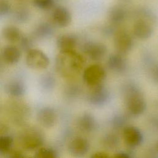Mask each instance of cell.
I'll return each instance as SVG.
<instances>
[{"mask_svg":"<svg viewBox=\"0 0 158 158\" xmlns=\"http://www.w3.org/2000/svg\"><path fill=\"white\" fill-rule=\"evenodd\" d=\"M84 65V59L75 50L60 52L56 60L59 73L64 77H71L79 73Z\"/></svg>","mask_w":158,"mask_h":158,"instance_id":"obj_1","label":"cell"},{"mask_svg":"<svg viewBox=\"0 0 158 158\" xmlns=\"http://www.w3.org/2000/svg\"><path fill=\"white\" fill-rule=\"evenodd\" d=\"M126 107L133 116H138L146 110V102L139 88L134 84L127 85L124 88Z\"/></svg>","mask_w":158,"mask_h":158,"instance_id":"obj_2","label":"cell"},{"mask_svg":"<svg viewBox=\"0 0 158 158\" xmlns=\"http://www.w3.org/2000/svg\"><path fill=\"white\" fill-rule=\"evenodd\" d=\"M106 76V71L101 65L93 64L85 69L83 78L88 86L93 88L102 84Z\"/></svg>","mask_w":158,"mask_h":158,"instance_id":"obj_3","label":"cell"},{"mask_svg":"<svg viewBox=\"0 0 158 158\" xmlns=\"http://www.w3.org/2000/svg\"><path fill=\"white\" fill-rule=\"evenodd\" d=\"M20 144L27 151H33L39 149L44 143L43 135L38 130L30 129L25 131L20 139Z\"/></svg>","mask_w":158,"mask_h":158,"instance_id":"obj_4","label":"cell"},{"mask_svg":"<svg viewBox=\"0 0 158 158\" xmlns=\"http://www.w3.org/2000/svg\"><path fill=\"white\" fill-rule=\"evenodd\" d=\"M50 60L48 56L38 49H31L27 52L26 63L33 69H44L48 67Z\"/></svg>","mask_w":158,"mask_h":158,"instance_id":"obj_5","label":"cell"},{"mask_svg":"<svg viewBox=\"0 0 158 158\" xmlns=\"http://www.w3.org/2000/svg\"><path fill=\"white\" fill-rule=\"evenodd\" d=\"M114 43L117 52L123 54L128 52L133 46V40L131 35L125 30L117 31L114 34Z\"/></svg>","mask_w":158,"mask_h":158,"instance_id":"obj_6","label":"cell"},{"mask_svg":"<svg viewBox=\"0 0 158 158\" xmlns=\"http://www.w3.org/2000/svg\"><path fill=\"white\" fill-rule=\"evenodd\" d=\"M90 88L91 91L88 95V100L91 104L101 106L107 103L110 94L108 89L102 84Z\"/></svg>","mask_w":158,"mask_h":158,"instance_id":"obj_7","label":"cell"},{"mask_svg":"<svg viewBox=\"0 0 158 158\" xmlns=\"http://www.w3.org/2000/svg\"><path fill=\"white\" fill-rule=\"evenodd\" d=\"M123 137L125 143L130 148H136L141 144L143 140L141 131L136 127L126 126L123 128Z\"/></svg>","mask_w":158,"mask_h":158,"instance_id":"obj_8","label":"cell"},{"mask_svg":"<svg viewBox=\"0 0 158 158\" xmlns=\"http://www.w3.org/2000/svg\"><path fill=\"white\" fill-rule=\"evenodd\" d=\"M133 31L137 38L146 40L149 38L153 34L154 28L149 20L139 19L134 23Z\"/></svg>","mask_w":158,"mask_h":158,"instance_id":"obj_9","label":"cell"},{"mask_svg":"<svg viewBox=\"0 0 158 158\" xmlns=\"http://www.w3.org/2000/svg\"><path fill=\"white\" fill-rule=\"evenodd\" d=\"M84 52L93 60L102 59L107 52L106 46L99 42L88 41L83 46Z\"/></svg>","mask_w":158,"mask_h":158,"instance_id":"obj_10","label":"cell"},{"mask_svg":"<svg viewBox=\"0 0 158 158\" xmlns=\"http://www.w3.org/2000/svg\"><path fill=\"white\" fill-rule=\"evenodd\" d=\"M69 151L73 156L81 157L85 156L89 149L88 140L82 137H76L69 144Z\"/></svg>","mask_w":158,"mask_h":158,"instance_id":"obj_11","label":"cell"},{"mask_svg":"<svg viewBox=\"0 0 158 158\" xmlns=\"http://www.w3.org/2000/svg\"><path fill=\"white\" fill-rule=\"evenodd\" d=\"M52 19L57 27L64 28L70 25L72 21V15L67 8L64 6H58L54 9Z\"/></svg>","mask_w":158,"mask_h":158,"instance_id":"obj_12","label":"cell"},{"mask_svg":"<svg viewBox=\"0 0 158 158\" xmlns=\"http://www.w3.org/2000/svg\"><path fill=\"white\" fill-rule=\"evenodd\" d=\"M39 123L44 127L51 128L57 122V114L55 110L50 107L41 109L37 115Z\"/></svg>","mask_w":158,"mask_h":158,"instance_id":"obj_13","label":"cell"},{"mask_svg":"<svg viewBox=\"0 0 158 158\" xmlns=\"http://www.w3.org/2000/svg\"><path fill=\"white\" fill-rule=\"evenodd\" d=\"M77 43L76 37L72 34H63L57 39V46L60 52L74 51Z\"/></svg>","mask_w":158,"mask_h":158,"instance_id":"obj_14","label":"cell"},{"mask_svg":"<svg viewBox=\"0 0 158 158\" xmlns=\"http://www.w3.org/2000/svg\"><path fill=\"white\" fill-rule=\"evenodd\" d=\"M107 65L110 70L116 73H123L127 69V63L120 54H112L107 60Z\"/></svg>","mask_w":158,"mask_h":158,"instance_id":"obj_15","label":"cell"},{"mask_svg":"<svg viewBox=\"0 0 158 158\" xmlns=\"http://www.w3.org/2000/svg\"><path fill=\"white\" fill-rule=\"evenodd\" d=\"M2 56L4 60L9 64H14L17 63L21 57L20 49L13 45L6 46L2 52Z\"/></svg>","mask_w":158,"mask_h":158,"instance_id":"obj_16","label":"cell"},{"mask_svg":"<svg viewBox=\"0 0 158 158\" xmlns=\"http://www.w3.org/2000/svg\"><path fill=\"white\" fill-rule=\"evenodd\" d=\"M108 17L111 23L118 25L122 23L125 20L127 17V11L122 6L115 5L110 9Z\"/></svg>","mask_w":158,"mask_h":158,"instance_id":"obj_17","label":"cell"},{"mask_svg":"<svg viewBox=\"0 0 158 158\" xmlns=\"http://www.w3.org/2000/svg\"><path fill=\"white\" fill-rule=\"evenodd\" d=\"M78 124L82 131L87 133L93 131L96 127V122L94 117L88 113L84 114L80 117Z\"/></svg>","mask_w":158,"mask_h":158,"instance_id":"obj_18","label":"cell"},{"mask_svg":"<svg viewBox=\"0 0 158 158\" xmlns=\"http://www.w3.org/2000/svg\"><path fill=\"white\" fill-rule=\"evenodd\" d=\"M25 85L24 83L19 80H15L10 81L6 87V92L15 97L22 96L25 92Z\"/></svg>","mask_w":158,"mask_h":158,"instance_id":"obj_19","label":"cell"},{"mask_svg":"<svg viewBox=\"0 0 158 158\" xmlns=\"http://www.w3.org/2000/svg\"><path fill=\"white\" fill-rule=\"evenodd\" d=\"M54 33L53 27L48 22L40 23L35 29L34 36L38 39H44L50 37Z\"/></svg>","mask_w":158,"mask_h":158,"instance_id":"obj_20","label":"cell"},{"mask_svg":"<svg viewBox=\"0 0 158 158\" xmlns=\"http://www.w3.org/2000/svg\"><path fill=\"white\" fill-rule=\"evenodd\" d=\"M4 38L9 42L19 41L22 37V33L19 28L14 25L5 27L2 31Z\"/></svg>","mask_w":158,"mask_h":158,"instance_id":"obj_21","label":"cell"},{"mask_svg":"<svg viewBox=\"0 0 158 158\" xmlns=\"http://www.w3.org/2000/svg\"><path fill=\"white\" fill-rule=\"evenodd\" d=\"M30 11L24 6H19L14 12V19L19 23H24L28 20L30 18Z\"/></svg>","mask_w":158,"mask_h":158,"instance_id":"obj_22","label":"cell"},{"mask_svg":"<svg viewBox=\"0 0 158 158\" xmlns=\"http://www.w3.org/2000/svg\"><path fill=\"white\" fill-rule=\"evenodd\" d=\"M13 139L11 136L6 135H0V154H5L11 149Z\"/></svg>","mask_w":158,"mask_h":158,"instance_id":"obj_23","label":"cell"},{"mask_svg":"<svg viewBox=\"0 0 158 158\" xmlns=\"http://www.w3.org/2000/svg\"><path fill=\"white\" fill-rule=\"evenodd\" d=\"M35 156L38 158H56L57 157V152L50 148H40Z\"/></svg>","mask_w":158,"mask_h":158,"instance_id":"obj_24","label":"cell"},{"mask_svg":"<svg viewBox=\"0 0 158 158\" xmlns=\"http://www.w3.org/2000/svg\"><path fill=\"white\" fill-rule=\"evenodd\" d=\"M40 85L44 89L49 90L52 89L55 85V78L51 75H44L40 79Z\"/></svg>","mask_w":158,"mask_h":158,"instance_id":"obj_25","label":"cell"},{"mask_svg":"<svg viewBox=\"0 0 158 158\" xmlns=\"http://www.w3.org/2000/svg\"><path fill=\"white\" fill-rule=\"evenodd\" d=\"M118 144V138L114 134H108L104 138V144L109 149H114Z\"/></svg>","mask_w":158,"mask_h":158,"instance_id":"obj_26","label":"cell"},{"mask_svg":"<svg viewBox=\"0 0 158 158\" xmlns=\"http://www.w3.org/2000/svg\"><path fill=\"white\" fill-rule=\"evenodd\" d=\"M35 6L43 10L51 9L54 4V0H33Z\"/></svg>","mask_w":158,"mask_h":158,"instance_id":"obj_27","label":"cell"},{"mask_svg":"<svg viewBox=\"0 0 158 158\" xmlns=\"http://www.w3.org/2000/svg\"><path fill=\"white\" fill-rule=\"evenodd\" d=\"M20 43L21 48L23 50L28 52L30 49H32L33 46V41L32 40L27 36H22L20 40Z\"/></svg>","mask_w":158,"mask_h":158,"instance_id":"obj_28","label":"cell"},{"mask_svg":"<svg viewBox=\"0 0 158 158\" xmlns=\"http://www.w3.org/2000/svg\"><path fill=\"white\" fill-rule=\"evenodd\" d=\"M10 9V4L8 0H0V17L7 15Z\"/></svg>","mask_w":158,"mask_h":158,"instance_id":"obj_29","label":"cell"},{"mask_svg":"<svg viewBox=\"0 0 158 158\" xmlns=\"http://www.w3.org/2000/svg\"><path fill=\"white\" fill-rule=\"evenodd\" d=\"M125 118L122 115H116L112 120V125L114 128H122L125 123Z\"/></svg>","mask_w":158,"mask_h":158,"instance_id":"obj_30","label":"cell"},{"mask_svg":"<svg viewBox=\"0 0 158 158\" xmlns=\"http://www.w3.org/2000/svg\"><path fill=\"white\" fill-rule=\"evenodd\" d=\"M8 157H24L23 152L18 149H10L8 152Z\"/></svg>","mask_w":158,"mask_h":158,"instance_id":"obj_31","label":"cell"},{"mask_svg":"<svg viewBox=\"0 0 158 158\" xmlns=\"http://www.w3.org/2000/svg\"><path fill=\"white\" fill-rule=\"evenodd\" d=\"M151 76L154 81L158 84V65H156L152 69Z\"/></svg>","mask_w":158,"mask_h":158,"instance_id":"obj_32","label":"cell"},{"mask_svg":"<svg viewBox=\"0 0 158 158\" xmlns=\"http://www.w3.org/2000/svg\"><path fill=\"white\" fill-rule=\"evenodd\" d=\"M91 157H110V156L107 152H95Z\"/></svg>","mask_w":158,"mask_h":158,"instance_id":"obj_33","label":"cell"},{"mask_svg":"<svg viewBox=\"0 0 158 158\" xmlns=\"http://www.w3.org/2000/svg\"><path fill=\"white\" fill-rule=\"evenodd\" d=\"M8 127L6 124L0 122V134H4L7 131Z\"/></svg>","mask_w":158,"mask_h":158,"instance_id":"obj_34","label":"cell"},{"mask_svg":"<svg viewBox=\"0 0 158 158\" xmlns=\"http://www.w3.org/2000/svg\"><path fill=\"white\" fill-rule=\"evenodd\" d=\"M115 157H123V158H128L130 157V155H129L128 153L125 152H118L117 154L115 155Z\"/></svg>","mask_w":158,"mask_h":158,"instance_id":"obj_35","label":"cell"},{"mask_svg":"<svg viewBox=\"0 0 158 158\" xmlns=\"http://www.w3.org/2000/svg\"><path fill=\"white\" fill-rule=\"evenodd\" d=\"M121 1H128V0H121Z\"/></svg>","mask_w":158,"mask_h":158,"instance_id":"obj_36","label":"cell"},{"mask_svg":"<svg viewBox=\"0 0 158 158\" xmlns=\"http://www.w3.org/2000/svg\"><path fill=\"white\" fill-rule=\"evenodd\" d=\"M157 147H158V142H157Z\"/></svg>","mask_w":158,"mask_h":158,"instance_id":"obj_37","label":"cell"},{"mask_svg":"<svg viewBox=\"0 0 158 158\" xmlns=\"http://www.w3.org/2000/svg\"><path fill=\"white\" fill-rule=\"evenodd\" d=\"M20 1H24V0H20Z\"/></svg>","mask_w":158,"mask_h":158,"instance_id":"obj_38","label":"cell"}]
</instances>
